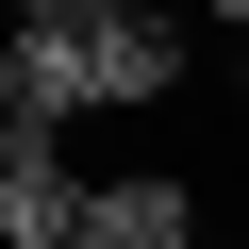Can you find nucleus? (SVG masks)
I'll use <instances>...</instances> for the list:
<instances>
[{
  "instance_id": "1",
  "label": "nucleus",
  "mask_w": 249,
  "mask_h": 249,
  "mask_svg": "<svg viewBox=\"0 0 249 249\" xmlns=\"http://www.w3.org/2000/svg\"><path fill=\"white\" fill-rule=\"evenodd\" d=\"M199 83V34L166 0H34L17 17V116H150Z\"/></svg>"
},
{
  "instance_id": "2",
  "label": "nucleus",
  "mask_w": 249,
  "mask_h": 249,
  "mask_svg": "<svg viewBox=\"0 0 249 249\" xmlns=\"http://www.w3.org/2000/svg\"><path fill=\"white\" fill-rule=\"evenodd\" d=\"M100 183L67 166V116H0V249H83Z\"/></svg>"
},
{
  "instance_id": "3",
  "label": "nucleus",
  "mask_w": 249,
  "mask_h": 249,
  "mask_svg": "<svg viewBox=\"0 0 249 249\" xmlns=\"http://www.w3.org/2000/svg\"><path fill=\"white\" fill-rule=\"evenodd\" d=\"M83 249H199V183H183V166H116Z\"/></svg>"
}]
</instances>
